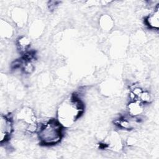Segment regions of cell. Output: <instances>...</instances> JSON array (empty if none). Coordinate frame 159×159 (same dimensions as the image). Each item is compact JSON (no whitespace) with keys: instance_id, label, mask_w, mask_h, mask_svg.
Segmentation results:
<instances>
[{"instance_id":"6da1fadb","label":"cell","mask_w":159,"mask_h":159,"mask_svg":"<svg viewBox=\"0 0 159 159\" xmlns=\"http://www.w3.org/2000/svg\"><path fill=\"white\" fill-rule=\"evenodd\" d=\"M84 111L83 101L78 94L75 93L59 105L57 119L64 127H70L81 117Z\"/></svg>"},{"instance_id":"7a4b0ae2","label":"cell","mask_w":159,"mask_h":159,"mask_svg":"<svg viewBox=\"0 0 159 159\" xmlns=\"http://www.w3.org/2000/svg\"><path fill=\"white\" fill-rule=\"evenodd\" d=\"M64 127L56 119H50L38 126L37 135L42 146L51 147L59 143L63 139Z\"/></svg>"},{"instance_id":"3957f363","label":"cell","mask_w":159,"mask_h":159,"mask_svg":"<svg viewBox=\"0 0 159 159\" xmlns=\"http://www.w3.org/2000/svg\"><path fill=\"white\" fill-rule=\"evenodd\" d=\"M19 124L29 132H36L39 125L34 111L29 107H23L19 110L16 116Z\"/></svg>"},{"instance_id":"277c9868","label":"cell","mask_w":159,"mask_h":159,"mask_svg":"<svg viewBox=\"0 0 159 159\" xmlns=\"http://www.w3.org/2000/svg\"><path fill=\"white\" fill-rule=\"evenodd\" d=\"M14 132V120L10 114H2L0 118V143L9 141Z\"/></svg>"},{"instance_id":"5b68a950","label":"cell","mask_w":159,"mask_h":159,"mask_svg":"<svg viewBox=\"0 0 159 159\" xmlns=\"http://www.w3.org/2000/svg\"><path fill=\"white\" fill-rule=\"evenodd\" d=\"M159 7L157 5L155 10L147 16L144 19V23L148 28L152 30H158L159 29Z\"/></svg>"},{"instance_id":"8992f818","label":"cell","mask_w":159,"mask_h":159,"mask_svg":"<svg viewBox=\"0 0 159 159\" xmlns=\"http://www.w3.org/2000/svg\"><path fill=\"white\" fill-rule=\"evenodd\" d=\"M143 109V104L136 99H130L127 104L128 114L131 116H140L142 114Z\"/></svg>"},{"instance_id":"52a82bcc","label":"cell","mask_w":159,"mask_h":159,"mask_svg":"<svg viewBox=\"0 0 159 159\" xmlns=\"http://www.w3.org/2000/svg\"><path fill=\"white\" fill-rule=\"evenodd\" d=\"M17 46L19 50L23 54L29 52L30 47V42L28 38L22 36L18 39L17 41Z\"/></svg>"},{"instance_id":"ba28073f","label":"cell","mask_w":159,"mask_h":159,"mask_svg":"<svg viewBox=\"0 0 159 159\" xmlns=\"http://www.w3.org/2000/svg\"><path fill=\"white\" fill-rule=\"evenodd\" d=\"M11 32H12L11 26L6 22H4V24H2L1 22V33L2 34V35H4V37H9V35H11Z\"/></svg>"}]
</instances>
